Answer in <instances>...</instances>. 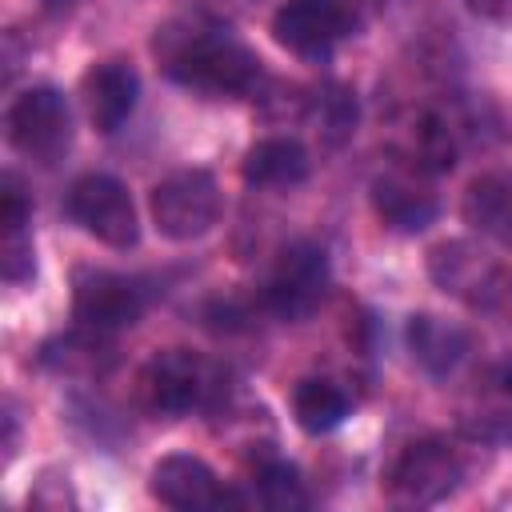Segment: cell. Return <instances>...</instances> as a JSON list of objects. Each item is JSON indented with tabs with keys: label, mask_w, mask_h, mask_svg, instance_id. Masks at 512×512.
<instances>
[{
	"label": "cell",
	"mask_w": 512,
	"mask_h": 512,
	"mask_svg": "<svg viewBox=\"0 0 512 512\" xmlns=\"http://www.w3.org/2000/svg\"><path fill=\"white\" fill-rule=\"evenodd\" d=\"M432 280L484 312H512V268L472 240H444L428 252Z\"/></svg>",
	"instance_id": "obj_2"
},
{
	"label": "cell",
	"mask_w": 512,
	"mask_h": 512,
	"mask_svg": "<svg viewBox=\"0 0 512 512\" xmlns=\"http://www.w3.org/2000/svg\"><path fill=\"white\" fill-rule=\"evenodd\" d=\"M64 212L72 224H80L88 236H96L108 248H132L140 240L136 204L116 176L88 172V176L72 180V188L64 196Z\"/></svg>",
	"instance_id": "obj_5"
},
{
	"label": "cell",
	"mask_w": 512,
	"mask_h": 512,
	"mask_svg": "<svg viewBox=\"0 0 512 512\" xmlns=\"http://www.w3.org/2000/svg\"><path fill=\"white\" fill-rule=\"evenodd\" d=\"M328 256L312 240H292L280 248L268 284H264V308L280 320H300L308 316L324 292H328Z\"/></svg>",
	"instance_id": "obj_7"
},
{
	"label": "cell",
	"mask_w": 512,
	"mask_h": 512,
	"mask_svg": "<svg viewBox=\"0 0 512 512\" xmlns=\"http://www.w3.org/2000/svg\"><path fill=\"white\" fill-rule=\"evenodd\" d=\"M40 364L60 376H96L112 364V344L104 340L100 328L80 324V332H64V336L48 340L40 348Z\"/></svg>",
	"instance_id": "obj_16"
},
{
	"label": "cell",
	"mask_w": 512,
	"mask_h": 512,
	"mask_svg": "<svg viewBox=\"0 0 512 512\" xmlns=\"http://www.w3.org/2000/svg\"><path fill=\"white\" fill-rule=\"evenodd\" d=\"M292 416H296V424L304 432L324 436V432H332V428L344 424V416H348V392L336 380H328V376H308L292 392Z\"/></svg>",
	"instance_id": "obj_17"
},
{
	"label": "cell",
	"mask_w": 512,
	"mask_h": 512,
	"mask_svg": "<svg viewBox=\"0 0 512 512\" xmlns=\"http://www.w3.org/2000/svg\"><path fill=\"white\" fill-rule=\"evenodd\" d=\"M148 308V288L136 276L124 272H108V268H88L76 276L72 288V316L84 328H100V332H116L128 328L144 316Z\"/></svg>",
	"instance_id": "obj_10"
},
{
	"label": "cell",
	"mask_w": 512,
	"mask_h": 512,
	"mask_svg": "<svg viewBox=\"0 0 512 512\" xmlns=\"http://www.w3.org/2000/svg\"><path fill=\"white\" fill-rule=\"evenodd\" d=\"M460 484V456L444 440L408 444L388 472V500L396 508H428L440 504Z\"/></svg>",
	"instance_id": "obj_8"
},
{
	"label": "cell",
	"mask_w": 512,
	"mask_h": 512,
	"mask_svg": "<svg viewBox=\"0 0 512 512\" xmlns=\"http://www.w3.org/2000/svg\"><path fill=\"white\" fill-rule=\"evenodd\" d=\"M460 136L444 116H424L420 128L412 132V164L420 172H448L456 164Z\"/></svg>",
	"instance_id": "obj_19"
},
{
	"label": "cell",
	"mask_w": 512,
	"mask_h": 512,
	"mask_svg": "<svg viewBox=\"0 0 512 512\" xmlns=\"http://www.w3.org/2000/svg\"><path fill=\"white\" fill-rule=\"evenodd\" d=\"M464 220L476 232L512 244V184H504L500 176L472 180V188L464 192Z\"/></svg>",
	"instance_id": "obj_18"
},
{
	"label": "cell",
	"mask_w": 512,
	"mask_h": 512,
	"mask_svg": "<svg viewBox=\"0 0 512 512\" xmlns=\"http://www.w3.org/2000/svg\"><path fill=\"white\" fill-rule=\"evenodd\" d=\"M0 276L8 284H28L36 276V252H32L28 228H4V240H0Z\"/></svg>",
	"instance_id": "obj_22"
},
{
	"label": "cell",
	"mask_w": 512,
	"mask_h": 512,
	"mask_svg": "<svg viewBox=\"0 0 512 512\" xmlns=\"http://www.w3.org/2000/svg\"><path fill=\"white\" fill-rule=\"evenodd\" d=\"M148 212H152V224L160 236H168L176 244L200 240L220 220V184L204 168L172 172L152 188Z\"/></svg>",
	"instance_id": "obj_4"
},
{
	"label": "cell",
	"mask_w": 512,
	"mask_h": 512,
	"mask_svg": "<svg viewBox=\"0 0 512 512\" xmlns=\"http://www.w3.org/2000/svg\"><path fill=\"white\" fill-rule=\"evenodd\" d=\"M140 96V76L128 60H100L80 80V100L88 112V124L96 132H116L132 112Z\"/></svg>",
	"instance_id": "obj_12"
},
{
	"label": "cell",
	"mask_w": 512,
	"mask_h": 512,
	"mask_svg": "<svg viewBox=\"0 0 512 512\" xmlns=\"http://www.w3.org/2000/svg\"><path fill=\"white\" fill-rule=\"evenodd\" d=\"M356 92L344 88V84H328L320 96H316V124H320V136L328 144H344L352 132H356Z\"/></svg>",
	"instance_id": "obj_21"
},
{
	"label": "cell",
	"mask_w": 512,
	"mask_h": 512,
	"mask_svg": "<svg viewBox=\"0 0 512 512\" xmlns=\"http://www.w3.org/2000/svg\"><path fill=\"white\" fill-rule=\"evenodd\" d=\"M72 4H76V0H44V8H48V12H68Z\"/></svg>",
	"instance_id": "obj_26"
},
{
	"label": "cell",
	"mask_w": 512,
	"mask_h": 512,
	"mask_svg": "<svg viewBox=\"0 0 512 512\" xmlns=\"http://www.w3.org/2000/svg\"><path fill=\"white\" fill-rule=\"evenodd\" d=\"M28 216H32V200L20 184V176H4L0 180V228H28Z\"/></svg>",
	"instance_id": "obj_23"
},
{
	"label": "cell",
	"mask_w": 512,
	"mask_h": 512,
	"mask_svg": "<svg viewBox=\"0 0 512 512\" xmlns=\"http://www.w3.org/2000/svg\"><path fill=\"white\" fill-rule=\"evenodd\" d=\"M164 72L204 96H248L260 88V56L224 28H192L164 48Z\"/></svg>",
	"instance_id": "obj_1"
},
{
	"label": "cell",
	"mask_w": 512,
	"mask_h": 512,
	"mask_svg": "<svg viewBox=\"0 0 512 512\" xmlns=\"http://www.w3.org/2000/svg\"><path fill=\"white\" fill-rule=\"evenodd\" d=\"M4 136H8V144L24 160L52 168L56 160H64V152L72 144V112H68V100L56 88H48V84L20 92L8 104V112H4Z\"/></svg>",
	"instance_id": "obj_3"
},
{
	"label": "cell",
	"mask_w": 512,
	"mask_h": 512,
	"mask_svg": "<svg viewBox=\"0 0 512 512\" xmlns=\"http://www.w3.org/2000/svg\"><path fill=\"white\" fill-rule=\"evenodd\" d=\"M468 8L484 20H508L512 16V0H468Z\"/></svg>",
	"instance_id": "obj_24"
},
{
	"label": "cell",
	"mask_w": 512,
	"mask_h": 512,
	"mask_svg": "<svg viewBox=\"0 0 512 512\" xmlns=\"http://www.w3.org/2000/svg\"><path fill=\"white\" fill-rule=\"evenodd\" d=\"M256 492H260V504L272 508V512H296V508L308 504L304 480L288 460H268L256 472Z\"/></svg>",
	"instance_id": "obj_20"
},
{
	"label": "cell",
	"mask_w": 512,
	"mask_h": 512,
	"mask_svg": "<svg viewBox=\"0 0 512 512\" xmlns=\"http://www.w3.org/2000/svg\"><path fill=\"white\" fill-rule=\"evenodd\" d=\"M308 152L300 140L292 136H268V140H256L248 152H244V164H240V176L244 184L252 188H296L308 180Z\"/></svg>",
	"instance_id": "obj_15"
},
{
	"label": "cell",
	"mask_w": 512,
	"mask_h": 512,
	"mask_svg": "<svg viewBox=\"0 0 512 512\" xmlns=\"http://www.w3.org/2000/svg\"><path fill=\"white\" fill-rule=\"evenodd\" d=\"M356 32L352 0H284L272 16V36L296 56H328Z\"/></svg>",
	"instance_id": "obj_9"
},
{
	"label": "cell",
	"mask_w": 512,
	"mask_h": 512,
	"mask_svg": "<svg viewBox=\"0 0 512 512\" xmlns=\"http://www.w3.org/2000/svg\"><path fill=\"white\" fill-rule=\"evenodd\" d=\"M492 384H500V388L512 396V360H504V364L492 368Z\"/></svg>",
	"instance_id": "obj_25"
},
{
	"label": "cell",
	"mask_w": 512,
	"mask_h": 512,
	"mask_svg": "<svg viewBox=\"0 0 512 512\" xmlns=\"http://www.w3.org/2000/svg\"><path fill=\"white\" fill-rule=\"evenodd\" d=\"M372 212L384 228L392 232H424L436 212H440V200L436 192H428L416 172H404V168H392V172H380L372 180Z\"/></svg>",
	"instance_id": "obj_13"
},
{
	"label": "cell",
	"mask_w": 512,
	"mask_h": 512,
	"mask_svg": "<svg viewBox=\"0 0 512 512\" xmlns=\"http://www.w3.org/2000/svg\"><path fill=\"white\" fill-rule=\"evenodd\" d=\"M148 492L168 504V508H180V512H200V508H224V504H236L216 472L200 460V456H188V452H172V456H160L148 472Z\"/></svg>",
	"instance_id": "obj_11"
},
{
	"label": "cell",
	"mask_w": 512,
	"mask_h": 512,
	"mask_svg": "<svg viewBox=\"0 0 512 512\" xmlns=\"http://www.w3.org/2000/svg\"><path fill=\"white\" fill-rule=\"evenodd\" d=\"M216 368L188 352V348H168V352H156L144 372H140V400L148 412H160V416H184L192 408H204L208 396L216 392Z\"/></svg>",
	"instance_id": "obj_6"
},
{
	"label": "cell",
	"mask_w": 512,
	"mask_h": 512,
	"mask_svg": "<svg viewBox=\"0 0 512 512\" xmlns=\"http://www.w3.org/2000/svg\"><path fill=\"white\" fill-rule=\"evenodd\" d=\"M404 340H408V352L412 360L428 372V376H448L456 372V364L464 360L468 352V332L456 324V320H444V316H432V312H416L404 328Z\"/></svg>",
	"instance_id": "obj_14"
}]
</instances>
